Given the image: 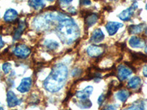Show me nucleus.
I'll return each instance as SVG.
<instances>
[{
    "instance_id": "nucleus-13",
    "label": "nucleus",
    "mask_w": 147,
    "mask_h": 110,
    "mask_svg": "<svg viewBox=\"0 0 147 110\" xmlns=\"http://www.w3.org/2000/svg\"><path fill=\"white\" fill-rule=\"evenodd\" d=\"M26 28V23L24 21H21L19 23H18V25L17 27V28L16 29L15 31H14L13 34V40H18L20 39L21 36L23 34L24 30H25Z\"/></svg>"
},
{
    "instance_id": "nucleus-7",
    "label": "nucleus",
    "mask_w": 147,
    "mask_h": 110,
    "mask_svg": "<svg viewBox=\"0 0 147 110\" xmlns=\"http://www.w3.org/2000/svg\"><path fill=\"white\" fill-rule=\"evenodd\" d=\"M104 49L100 46L91 45L88 47L87 54L91 57H98L104 53Z\"/></svg>"
},
{
    "instance_id": "nucleus-27",
    "label": "nucleus",
    "mask_w": 147,
    "mask_h": 110,
    "mask_svg": "<svg viewBox=\"0 0 147 110\" xmlns=\"http://www.w3.org/2000/svg\"><path fill=\"white\" fill-rule=\"evenodd\" d=\"M4 46H5V42L2 40V37L0 35V49L3 48Z\"/></svg>"
},
{
    "instance_id": "nucleus-32",
    "label": "nucleus",
    "mask_w": 147,
    "mask_h": 110,
    "mask_svg": "<svg viewBox=\"0 0 147 110\" xmlns=\"http://www.w3.org/2000/svg\"><path fill=\"white\" fill-rule=\"evenodd\" d=\"M145 53L147 54V46L145 47Z\"/></svg>"
},
{
    "instance_id": "nucleus-1",
    "label": "nucleus",
    "mask_w": 147,
    "mask_h": 110,
    "mask_svg": "<svg viewBox=\"0 0 147 110\" xmlns=\"http://www.w3.org/2000/svg\"><path fill=\"white\" fill-rule=\"evenodd\" d=\"M56 33L63 44L70 45L79 38L80 30L73 18L64 13H59Z\"/></svg>"
},
{
    "instance_id": "nucleus-9",
    "label": "nucleus",
    "mask_w": 147,
    "mask_h": 110,
    "mask_svg": "<svg viewBox=\"0 0 147 110\" xmlns=\"http://www.w3.org/2000/svg\"><path fill=\"white\" fill-rule=\"evenodd\" d=\"M123 27V23L116 21H110L106 24V30L109 35L112 36L118 32V30Z\"/></svg>"
},
{
    "instance_id": "nucleus-23",
    "label": "nucleus",
    "mask_w": 147,
    "mask_h": 110,
    "mask_svg": "<svg viewBox=\"0 0 147 110\" xmlns=\"http://www.w3.org/2000/svg\"><path fill=\"white\" fill-rule=\"evenodd\" d=\"M12 70V65L11 64L9 63V62H5V63L2 65V70L4 71V73L5 74H7L10 72V70Z\"/></svg>"
},
{
    "instance_id": "nucleus-22",
    "label": "nucleus",
    "mask_w": 147,
    "mask_h": 110,
    "mask_svg": "<svg viewBox=\"0 0 147 110\" xmlns=\"http://www.w3.org/2000/svg\"><path fill=\"white\" fill-rule=\"evenodd\" d=\"M123 110H145L144 109L143 102H137V103H133L132 106L127 107Z\"/></svg>"
},
{
    "instance_id": "nucleus-18",
    "label": "nucleus",
    "mask_w": 147,
    "mask_h": 110,
    "mask_svg": "<svg viewBox=\"0 0 147 110\" xmlns=\"http://www.w3.org/2000/svg\"><path fill=\"white\" fill-rule=\"evenodd\" d=\"M144 27H145V25L144 23H140L138 25H130L128 30L129 33L137 35V34H140L143 32V30H144Z\"/></svg>"
},
{
    "instance_id": "nucleus-33",
    "label": "nucleus",
    "mask_w": 147,
    "mask_h": 110,
    "mask_svg": "<svg viewBox=\"0 0 147 110\" xmlns=\"http://www.w3.org/2000/svg\"><path fill=\"white\" fill-rule=\"evenodd\" d=\"M145 35L147 36V27H146V30H145Z\"/></svg>"
},
{
    "instance_id": "nucleus-14",
    "label": "nucleus",
    "mask_w": 147,
    "mask_h": 110,
    "mask_svg": "<svg viewBox=\"0 0 147 110\" xmlns=\"http://www.w3.org/2000/svg\"><path fill=\"white\" fill-rule=\"evenodd\" d=\"M134 10H135V9L132 8V7H129V8L123 10L118 16H119V18H120L121 20L127 21H129L132 17L134 14Z\"/></svg>"
},
{
    "instance_id": "nucleus-5",
    "label": "nucleus",
    "mask_w": 147,
    "mask_h": 110,
    "mask_svg": "<svg viewBox=\"0 0 147 110\" xmlns=\"http://www.w3.org/2000/svg\"><path fill=\"white\" fill-rule=\"evenodd\" d=\"M32 80L30 77H25L22 78L20 85L17 87V90L21 93H26L29 92L32 87Z\"/></svg>"
},
{
    "instance_id": "nucleus-11",
    "label": "nucleus",
    "mask_w": 147,
    "mask_h": 110,
    "mask_svg": "<svg viewBox=\"0 0 147 110\" xmlns=\"http://www.w3.org/2000/svg\"><path fill=\"white\" fill-rule=\"evenodd\" d=\"M129 44L133 48H142L145 46V40L139 37L132 36L129 40Z\"/></svg>"
},
{
    "instance_id": "nucleus-21",
    "label": "nucleus",
    "mask_w": 147,
    "mask_h": 110,
    "mask_svg": "<svg viewBox=\"0 0 147 110\" xmlns=\"http://www.w3.org/2000/svg\"><path fill=\"white\" fill-rule=\"evenodd\" d=\"M78 103L77 105L80 109H89L92 107V102L88 99H83V100H80L77 101Z\"/></svg>"
},
{
    "instance_id": "nucleus-34",
    "label": "nucleus",
    "mask_w": 147,
    "mask_h": 110,
    "mask_svg": "<svg viewBox=\"0 0 147 110\" xmlns=\"http://www.w3.org/2000/svg\"><path fill=\"white\" fill-rule=\"evenodd\" d=\"M0 110H4L3 107H0Z\"/></svg>"
},
{
    "instance_id": "nucleus-29",
    "label": "nucleus",
    "mask_w": 147,
    "mask_h": 110,
    "mask_svg": "<svg viewBox=\"0 0 147 110\" xmlns=\"http://www.w3.org/2000/svg\"><path fill=\"white\" fill-rule=\"evenodd\" d=\"M143 74L145 77H147V66H145L143 69Z\"/></svg>"
},
{
    "instance_id": "nucleus-15",
    "label": "nucleus",
    "mask_w": 147,
    "mask_h": 110,
    "mask_svg": "<svg viewBox=\"0 0 147 110\" xmlns=\"http://www.w3.org/2000/svg\"><path fill=\"white\" fill-rule=\"evenodd\" d=\"M142 83V80L139 76H134L129 80L127 83V87L132 90H136L140 87Z\"/></svg>"
},
{
    "instance_id": "nucleus-24",
    "label": "nucleus",
    "mask_w": 147,
    "mask_h": 110,
    "mask_svg": "<svg viewBox=\"0 0 147 110\" xmlns=\"http://www.w3.org/2000/svg\"><path fill=\"white\" fill-rule=\"evenodd\" d=\"M105 110H119V104H111L105 109Z\"/></svg>"
},
{
    "instance_id": "nucleus-10",
    "label": "nucleus",
    "mask_w": 147,
    "mask_h": 110,
    "mask_svg": "<svg viewBox=\"0 0 147 110\" xmlns=\"http://www.w3.org/2000/svg\"><path fill=\"white\" fill-rule=\"evenodd\" d=\"M105 38V35L101 29H96L93 33H92L91 37L90 38V42L92 44H99Z\"/></svg>"
},
{
    "instance_id": "nucleus-26",
    "label": "nucleus",
    "mask_w": 147,
    "mask_h": 110,
    "mask_svg": "<svg viewBox=\"0 0 147 110\" xmlns=\"http://www.w3.org/2000/svg\"><path fill=\"white\" fill-rule=\"evenodd\" d=\"M105 100V96L104 94H102L99 97V99H98V103H99V105H102V103H103Z\"/></svg>"
},
{
    "instance_id": "nucleus-30",
    "label": "nucleus",
    "mask_w": 147,
    "mask_h": 110,
    "mask_svg": "<svg viewBox=\"0 0 147 110\" xmlns=\"http://www.w3.org/2000/svg\"><path fill=\"white\" fill-rule=\"evenodd\" d=\"M69 8L70 9H69V11L71 13H76V10L74 9V7H69Z\"/></svg>"
},
{
    "instance_id": "nucleus-31",
    "label": "nucleus",
    "mask_w": 147,
    "mask_h": 110,
    "mask_svg": "<svg viewBox=\"0 0 147 110\" xmlns=\"http://www.w3.org/2000/svg\"><path fill=\"white\" fill-rule=\"evenodd\" d=\"M61 2H63V3H65V4H69L70 3V2H71L73 0H60Z\"/></svg>"
},
{
    "instance_id": "nucleus-2",
    "label": "nucleus",
    "mask_w": 147,
    "mask_h": 110,
    "mask_svg": "<svg viewBox=\"0 0 147 110\" xmlns=\"http://www.w3.org/2000/svg\"><path fill=\"white\" fill-rule=\"evenodd\" d=\"M68 74L69 70L65 64L62 62L55 64L43 82L44 89L51 93H57L64 87L68 78Z\"/></svg>"
},
{
    "instance_id": "nucleus-35",
    "label": "nucleus",
    "mask_w": 147,
    "mask_h": 110,
    "mask_svg": "<svg viewBox=\"0 0 147 110\" xmlns=\"http://www.w3.org/2000/svg\"><path fill=\"white\" fill-rule=\"evenodd\" d=\"M47 1H49V2H54L55 0H47Z\"/></svg>"
},
{
    "instance_id": "nucleus-28",
    "label": "nucleus",
    "mask_w": 147,
    "mask_h": 110,
    "mask_svg": "<svg viewBox=\"0 0 147 110\" xmlns=\"http://www.w3.org/2000/svg\"><path fill=\"white\" fill-rule=\"evenodd\" d=\"M82 5H90V0H82Z\"/></svg>"
},
{
    "instance_id": "nucleus-8",
    "label": "nucleus",
    "mask_w": 147,
    "mask_h": 110,
    "mask_svg": "<svg viewBox=\"0 0 147 110\" xmlns=\"http://www.w3.org/2000/svg\"><path fill=\"white\" fill-rule=\"evenodd\" d=\"M93 91H94V87L92 86H87L83 90L77 91L75 94V96L80 100L88 99L93 93Z\"/></svg>"
},
{
    "instance_id": "nucleus-25",
    "label": "nucleus",
    "mask_w": 147,
    "mask_h": 110,
    "mask_svg": "<svg viewBox=\"0 0 147 110\" xmlns=\"http://www.w3.org/2000/svg\"><path fill=\"white\" fill-rule=\"evenodd\" d=\"M81 72H82V70L80 68H75L74 69L73 71L71 72V75L73 76H79Z\"/></svg>"
},
{
    "instance_id": "nucleus-3",
    "label": "nucleus",
    "mask_w": 147,
    "mask_h": 110,
    "mask_svg": "<svg viewBox=\"0 0 147 110\" xmlns=\"http://www.w3.org/2000/svg\"><path fill=\"white\" fill-rule=\"evenodd\" d=\"M13 53L16 57L21 59H25L30 56L31 49L25 44H18L14 47Z\"/></svg>"
},
{
    "instance_id": "nucleus-16",
    "label": "nucleus",
    "mask_w": 147,
    "mask_h": 110,
    "mask_svg": "<svg viewBox=\"0 0 147 110\" xmlns=\"http://www.w3.org/2000/svg\"><path fill=\"white\" fill-rule=\"evenodd\" d=\"M129 95H130V93L129 92V90H120L116 93L115 97H116V99L119 101H120L121 102L124 103V102L128 99V98L129 97Z\"/></svg>"
},
{
    "instance_id": "nucleus-12",
    "label": "nucleus",
    "mask_w": 147,
    "mask_h": 110,
    "mask_svg": "<svg viewBox=\"0 0 147 110\" xmlns=\"http://www.w3.org/2000/svg\"><path fill=\"white\" fill-rule=\"evenodd\" d=\"M18 12L14 9H8L4 15V20L6 22H13L18 18Z\"/></svg>"
},
{
    "instance_id": "nucleus-19",
    "label": "nucleus",
    "mask_w": 147,
    "mask_h": 110,
    "mask_svg": "<svg viewBox=\"0 0 147 110\" xmlns=\"http://www.w3.org/2000/svg\"><path fill=\"white\" fill-rule=\"evenodd\" d=\"M29 5L35 10H40L44 8L45 4L44 0H29Z\"/></svg>"
},
{
    "instance_id": "nucleus-6",
    "label": "nucleus",
    "mask_w": 147,
    "mask_h": 110,
    "mask_svg": "<svg viewBox=\"0 0 147 110\" xmlns=\"http://www.w3.org/2000/svg\"><path fill=\"white\" fill-rule=\"evenodd\" d=\"M22 99H18L13 91L8 90L7 92V103L8 107L12 108L19 105L22 103Z\"/></svg>"
},
{
    "instance_id": "nucleus-20",
    "label": "nucleus",
    "mask_w": 147,
    "mask_h": 110,
    "mask_svg": "<svg viewBox=\"0 0 147 110\" xmlns=\"http://www.w3.org/2000/svg\"><path fill=\"white\" fill-rule=\"evenodd\" d=\"M44 45L49 50H56L59 47V44L53 40H47L44 41Z\"/></svg>"
},
{
    "instance_id": "nucleus-36",
    "label": "nucleus",
    "mask_w": 147,
    "mask_h": 110,
    "mask_svg": "<svg viewBox=\"0 0 147 110\" xmlns=\"http://www.w3.org/2000/svg\"><path fill=\"white\" fill-rule=\"evenodd\" d=\"M146 10H147V4H146Z\"/></svg>"
},
{
    "instance_id": "nucleus-17",
    "label": "nucleus",
    "mask_w": 147,
    "mask_h": 110,
    "mask_svg": "<svg viewBox=\"0 0 147 110\" xmlns=\"http://www.w3.org/2000/svg\"><path fill=\"white\" fill-rule=\"evenodd\" d=\"M98 19H99V16H98V15H97L96 13L89 14V15L85 18V25L87 26L88 27H92V26L94 25V24L96 23Z\"/></svg>"
},
{
    "instance_id": "nucleus-4",
    "label": "nucleus",
    "mask_w": 147,
    "mask_h": 110,
    "mask_svg": "<svg viewBox=\"0 0 147 110\" xmlns=\"http://www.w3.org/2000/svg\"><path fill=\"white\" fill-rule=\"evenodd\" d=\"M132 70L125 65H120L118 67V77L120 81H124L132 75Z\"/></svg>"
}]
</instances>
